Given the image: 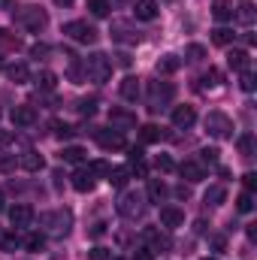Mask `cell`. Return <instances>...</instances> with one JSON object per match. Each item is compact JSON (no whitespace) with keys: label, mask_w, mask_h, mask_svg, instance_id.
<instances>
[{"label":"cell","mask_w":257,"mask_h":260,"mask_svg":"<svg viewBox=\"0 0 257 260\" xmlns=\"http://www.w3.org/2000/svg\"><path fill=\"white\" fill-rule=\"evenodd\" d=\"M0 46H3V49H12V52H15V49H21V40H18L15 34H9L6 27H0Z\"/></svg>","instance_id":"cell-37"},{"label":"cell","mask_w":257,"mask_h":260,"mask_svg":"<svg viewBox=\"0 0 257 260\" xmlns=\"http://www.w3.org/2000/svg\"><path fill=\"white\" fill-rule=\"evenodd\" d=\"M94 133V139L100 142V148H106V151H121V148H127V139H124V133L121 130H91Z\"/></svg>","instance_id":"cell-7"},{"label":"cell","mask_w":257,"mask_h":260,"mask_svg":"<svg viewBox=\"0 0 257 260\" xmlns=\"http://www.w3.org/2000/svg\"><path fill=\"white\" fill-rule=\"evenodd\" d=\"M233 18H239V24H245V27H251V24H254V18H257V9H254V3H251V0H245V3H239V6H236V12H233Z\"/></svg>","instance_id":"cell-21"},{"label":"cell","mask_w":257,"mask_h":260,"mask_svg":"<svg viewBox=\"0 0 257 260\" xmlns=\"http://www.w3.org/2000/svg\"><path fill=\"white\" fill-rule=\"evenodd\" d=\"M160 139H164V133H160L157 124H142L139 127V142L142 145H151V142H160Z\"/></svg>","instance_id":"cell-29"},{"label":"cell","mask_w":257,"mask_h":260,"mask_svg":"<svg viewBox=\"0 0 257 260\" xmlns=\"http://www.w3.org/2000/svg\"><path fill=\"white\" fill-rule=\"evenodd\" d=\"M194 121H197V112H194V106H176V109H173V124H176L179 130L194 127Z\"/></svg>","instance_id":"cell-18"},{"label":"cell","mask_w":257,"mask_h":260,"mask_svg":"<svg viewBox=\"0 0 257 260\" xmlns=\"http://www.w3.org/2000/svg\"><path fill=\"white\" fill-rule=\"evenodd\" d=\"M112 40L115 43H124V46H136L139 43V34L130 27L127 21H112Z\"/></svg>","instance_id":"cell-12"},{"label":"cell","mask_w":257,"mask_h":260,"mask_svg":"<svg viewBox=\"0 0 257 260\" xmlns=\"http://www.w3.org/2000/svg\"><path fill=\"white\" fill-rule=\"evenodd\" d=\"M200 160L209 164V167H215V164H218V148H203V151H200Z\"/></svg>","instance_id":"cell-45"},{"label":"cell","mask_w":257,"mask_h":260,"mask_svg":"<svg viewBox=\"0 0 257 260\" xmlns=\"http://www.w3.org/2000/svg\"><path fill=\"white\" fill-rule=\"evenodd\" d=\"M18 167H21L24 173H40V170L46 167V160H43V154H40V151L27 148V151H21V154H18Z\"/></svg>","instance_id":"cell-13"},{"label":"cell","mask_w":257,"mask_h":260,"mask_svg":"<svg viewBox=\"0 0 257 260\" xmlns=\"http://www.w3.org/2000/svg\"><path fill=\"white\" fill-rule=\"evenodd\" d=\"M203 200H206V206H221V203L227 200V188H224V185H212Z\"/></svg>","instance_id":"cell-31"},{"label":"cell","mask_w":257,"mask_h":260,"mask_svg":"<svg viewBox=\"0 0 257 260\" xmlns=\"http://www.w3.org/2000/svg\"><path fill=\"white\" fill-rule=\"evenodd\" d=\"M79 130L73 127V124H64V121H55V136L61 139V142H67V139H73Z\"/></svg>","instance_id":"cell-39"},{"label":"cell","mask_w":257,"mask_h":260,"mask_svg":"<svg viewBox=\"0 0 257 260\" xmlns=\"http://www.w3.org/2000/svg\"><path fill=\"white\" fill-rule=\"evenodd\" d=\"M3 70H6L9 82H15V85L30 82V70H27V64H9V67H3Z\"/></svg>","instance_id":"cell-22"},{"label":"cell","mask_w":257,"mask_h":260,"mask_svg":"<svg viewBox=\"0 0 257 260\" xmlns=\"http://www.w3.org/2000/svg\"><path fill=\"white\" fill-rule=\"evenodd\" d=\"M118 215L127 218V221H136L145 215V197L136 194V191H124L121 200H118Z\"/></svg>","instance_id":"cell-4"},{"label":"cell","mask_w":257,"mask_h":260,"mask_svg":"<svg viewBox=\"0 0 257 260\" xmlns=\"http://www.w3.org/2000/svg\"><path fill=\"white\" fill-rule=\"evenodd\" d=\"M173 94H176V88L170 85V82H148V112H160L170 100H173Z\"/></svg>","instance_id":"cell-3"},{"label":"cell","mask_w":257,"mask_h":260,"mask_svg":"<svg viewBox=\"0 0 257 260\" xmlns=\"http://www.w3.org/2000/svg\"><path fill=\"white\" fill-rule=\"evenodd\" d=\"M55 3H58V6H70V3H73V0H55Z\"/></svg>","instance_id":"cell-60"},{"label":"cell","mask_w":257,"mask_h":260,"mask_svg":"<svg viewBox=\"0 0 257 260\" xmlns=\"http://www.w3.org/2000/svg\"><path fill=\"white\" fill-rule=\"evenodd\" d=\"M3 67H6V64H3V61H0V70H3Z\"/></svg>","instance_id":"cell-63"},{"label":"cell","mask_w":257,"mask_h":260,"mask_svg":"<svg viewBox=\"0 0 257 260\" xmlns=\"http://www.w3.org/2000/svg\"><path fill=\"white\" fill-rule=\"evenodd\" d=\"M136 18L154 21V18H157V3H154V0H136Z\"/></svg>","instance_id":"cell-24"},{"label":"cell","mask_w":257,"mask_h":260,"mask_svg":"<svg viewBox=\"0 0 257 260\" xmlns=\"http://www.w3.org/2000/svg\"><path fill=\"white\" fill-rule=\"evenodd\" d=\"M15 167H18V157H9V154L0 157V173H12Z\"/></svg>","instance_id":"cell-50"},{"label":"cell","mask_w":257,"mask_h":260,"mask_svg":"<svg viewBox=\"0 0 257 260\" xmlns=\"http://www.w3.org/2000/svg\"><path fill=\"white\" fill-rule=\"evenodd\" d=\"M79 112H82L85 118H91V115L97 112V100H82V103H79Z\"/></svg>","instance_id":"cell-47"},{"label":"cell","mask_w":257,"mask_h":260,"mask_svg":"<svg viewBox=\"0 0 257 260\" xmlns=\"http://www.w3.org/2000/svg\"><path fill=\"white\" fill-rule=\"evenodd\" d=\"M209 248H212V251H224V248H227V236H221V233L209 236Z\"/></svg>","instance_id":"cell-46"},{"label":"cell","mask_w":257,"mask_h":260,"mask_svg":"<svg viewBox=\"0 0 257 260\" xmlns=\"http://www.w3.org/2000/svg\"><path fill=\"white\" fill-rule=\"evenodd\" d=\"M167 197H170V188L160 179H148V200L151 203H164Z\"/></svg>","instance_id":"cell-25"},{"label":"cell","mask_w":257,"mask_h":260,"mask_svg":"<svg viewBox=\"0 0 257 260\" xmlns=\"http://www.w3.org/2000/svg\"><path fill=\"white\" fill-rule=\"evenodd\" d=\"M179 67H182V61H179L176 55H164V58H157L154 70H157V76H170V73H176Z\"/></svg>","instance_id":"cell-26"},{"label":"cell","mask_w":257,"mask_h":260,"mask_svg":"<svg viewBox=\"0 0 257 260\" xmlns=\"http://www.w3.org/2000/svg\"><path fill=\"white\" fill-rule=\"evenodd\" d=\"M21 245V239H18V233L12 230V233H0V251H15Z\"/></svg>","instance_id":"cell-35"},{"label":"cell","mask_w":257,"mask_h":260,"mask_svg":"<svg viewBox=\"0 0 257 260\" xmlns=\"http://www.w3.org/2000/svg\"><path fill=\"white\" fill-rule=\"evenodd\" d=\"M109 121H112V127H121V130L136 127V115L127 112V109H121V106H112L109 109Z\"/></svg>","instance_id":"cell-16"},{"label":"cell","mask_w":257,"mask_h":260,"mask_svg":"<svg viewBox=\"0 0 257 260\" xmlns=\"http://www.w3.org/2000/svg\"><path fill=\"white\" fill-rule=\"evenodd\" d=\"M43 245H46V236H43V233H30V236L24 239V248H27V251H40Z\"/></svg>","instance_id":"cell-41"},{"label":"cell","mask_w":257,"mask_h":260,"mask_svg":"<svg viewBox=\"0 0 257 260\" xmlns=\"http://www.w3.org/2000/svg\"><path fill=\"white\" fill-rule=\"evenodd\" d=\"M15 21H18L24 30L40 34V30L49 24V15H46V9H40V6H21V9L15 12Z\"/></svg>","instance_id":"cell-2"},{"label":"cell","mask_w":257,"mask_h":260,"mask_svg":"<svg viewBox=\"0 0 257 260\" xmlns=\"http://www.w3.org/2000/svg\"><path fill=\"white\" fill-rule=\"evenodd\" d=\"M203 88H218L221 85V70H215V67H209V73H203Z\"/></svg>","instance_id":"cell-38"},{"label":"cell","mask_w":257,"mask_h":260,"mask_svg":"<svg viewBox=\"0 0 257 260\" xmlns=\"http://www.w3.org/2000/svg\"><path fill=\"white\" fill-rule=\"evenodd\" d=\"M85 157H88V151L82 145H64V151H61V160L64 164H82Z\"/></svg>","instance_id":"cell-28"},{"label":"cell","mask_w":257,"mask_h":260,"mask_svg":"<svg viewBox=\"0 0 257 260\" xmlns=\"http://www.w3.org/2000/svg\"><path fill=\"white\" fill-rule=\"evenodd\" d=\"M233 40H236V34H233L230 27H215V30H212V43H215V46H230Z\"/></svg>","instance_id":"cell-32"},{"label":"cell","mask_w":257,"mask_h":260,"mask_svg":"<svg viewBox=\"0 0 257 260\" xmlns=\"http://www.w3.org/2000/svg\"><path fill=\"white\" fill-rule=\"evenodd\" d=\"M130 0H109V6H127Z\"/></svg>","instance_id":"cell-59"},{"label":"cell","mask_w":257,"mask_h":260,"mask_svg":"<svg viewBox=\"0 0 257 260\" xmlns=\"http://www.w3.org/2000/svg\"><path fill=\"white\" fill-rule=\"evenodd\" d=\"M245 233H248V239L254 242V239H257V224H248V227H245Z\"/></svg>","instance_id":"cell-56"},{"label":"cell","mask_w":257,"mask_h":260,"mask_svg":"<svg viewBox=\"0 0 257 260\" xmlns=\"http://www.w3.org/2000/svg\"><path fill=\"white\" fill-rule=\"evenodd\" d=\"M176 197H182V200H188V197H191V188H188V185H179V188H176Z\"/></svg>","instance_id":"cell-55"},{"label":"cell","mask_w":257,"mask_h":260,"mask_svg":"<svg viewBox=\"0 0 257 260\" xmlns=\"http://www.w3.org/2000/svg\"><path fill=\"white\" fill-rule=\"evenodd\" d=\"M227 67H230V70H236V73H245V70H251L248 49H230V52H227Z\"/></svg>","instance_id":"cell-15"},{"label":"cell","mask_w":257,"mask_h":260,"mask_svg":"<svg viewBox=\"0 0 257 260\" xmlns=\"http://www.w3.org/2000/svg\"><path fill=\"white\" fill-rule=\"evenodd\" d=\"M0 6H9V0H0Z\"/></svg>","instance_id":"cell-61"},{"label":"cell","mask_w":257,"mask_h":260,"mask_svg":"<svg viewBox=\"0 0 257 260\" xmlns=\"http://www.w3.org/2000/svg\"><path fill=\"white\" fill-rule=\"evenodd\" d=\"M0 209H3V194H0Z\"/></svg>","instance_id":"cell-62"},{"label":"cell","mask_w":257,"mask_h":260,"mask_svg":"<svg viewBox=\"0 0 257 260\" xmlns=\"http://www.w3.org/2000/svg\"><path fill=\"white\" fill-rule=\"evenodd\" d=\"M85 76H88L94 85L109 82V76H112V61H109V55H103V52L88 55V58H85Z\"/></svg>","instance_id":"cell-1"},{"label":"cell","mask_w":257,"mask_h":260,"mask_svg":"<svg viewBox=\"0 0 257 260\" xmlns=\"http://www.w3.org/2000/svg\"><path fill=\"white\" fill-rule=\"evenodd\" d=\"M70 82H76V85H82V82H88V76H85V64H79L76 58L70 61Z\"/></svg>","instance_id":"cell-36"},{"label":"cell","mask_w":257,"mask_h":260,"mask_svg":"<svg viewBox=\"0 0 257 260\" xmlns=\"http://www.w3.org/2000/svg\"><path fill=\"white\" fill-rule=\"evenodd\" d=\"M112 58H115V64H118V67H124V70H127V67L133 64V58H130L127 52H118V55H112Z\"/></svg>","instance_id":"cell-54"},{"label":"cell","mask_w":257,"mask_h":260,"mask_svg":"<svg viewBox=\"0 0 257 260\" xmlns=\"http://www.w3.org/2000/svg\"><path fill=\"white\" fill-rule=\"evenodd\" d=\"M179 176L182 179H188V182H203L206 179V170H203V164H197V160H185L182 167H179Z\"/></svg>","instance_id":"cell-20"},{"label":"cell","mask_w":257,"mask_h":260,"mask_svg":"<svg viewBox=\"0 0 257 260\" xmlns=\"http://www.w3.org/2000/svg\"><path fill=\"white\" fill-rule=\"evenodd\" d=\"M109 0H88V12L94 15V18H106L109 15Z\"/></svg>","instance_id":"cell-33"},{"label":"cell","mask_w":257,"mask_h":260,"mask_svg":"<svg viewBox=\"0 0 257 260\" xmlns=\"http://www.w3.org/2000/svg\"><path fill=\"white\" fill-rule=\"evenodd\" d=\"M64 34L70 37V40H76V43H82V46H94L97 40H100V34L88 24V21H67L64 24Z\"/></svg>","instance_id":"cell-5"},{"label":"cell","mask_w":257,"mask_h":260,"mask_svg":"<svg viewBox=\"0 0 257 260\" xmlns=\"http://www.w3.org/2000/svg\"><path fill=\"white\" fill-rule=\"evenodd\" d=\"M185 55H188L191 61H203V58H206V46H200V43H191V46L185 49Z\"/></svg>","instance_id":"cell-44"},{"label":"cell","mask_w":257,"mask_h":260,"mask_svg":"<svg viewBox=\"0 0 257 260\" xmlns=\"http://www.w3.org/2000/svg\"><path fill=\"white\" fill-rule=\"evenodd\" d=\"M103 227H106V224H94V230H91V236H103V233H106Z\"/></svg>","instance_id":"cell-58"},{"label":"cell","mask_w":257,"mask_h":260,"mask_svg":"<svg viewBox=\"0 0 257 260\" xmlns=\"http://www.w3.org/2000/svg\"><path fill=\"white\" fill-rule=\"evenodd\" d=\"M236 145H239L242 157H254V154H257V139L251 136V133H242V136L236 139Z\"/></svg>","instance_id":"cell-30"},{"label":"cell","mask_w":257,"mask_h":260,"mask_svg":"<svg viewBox=\"0 0 257 260\" xmlns=\"http://www.w3.org/2000/svg\"><path fill=\"white\" fill-rule=\"evenodd\" d=\"M30 55H34V58H46V55H49V46H46V43H37V46H30Z\"/></svg>","instance_id":"cell-53"},{"label":"cell","mask_w":257,"mask_h":260,"mask_svg":"<svg viewBox=\"0 0 257 260\" xmlns=\"http://www.w3.org/2000/svg\"><path fill=\"white\" fill-rule=\"evenodd\" d=\"M37 82H40V91H55V85H58V76H55L52 70H43V73L37 76Z\"/></svg>","instance_id":"cell-34"},{"label":"cell","mask_w":257,"mask_h":260,"mask_svg":"<svg viewBox=\"0 0 257 260\" xmlns=\"http://www.w3.org/2000/svg\"><path fill=\"white\" fill-rule=\"evenodd\" d=\"M160 224H164L167 230H176V227L185 224V212L176 209V206H164V209H160Z\"/></svg>","instance_id":"cell-17"},{"label":"cell","mask_w":257,"mask_h":260,"mask_svg":"<svg viewBox=\"0 0 257 260\" xmlns=\"http://www.w3.org/2000/svg\"><path fill=\"white\" fill-rule=\"evenodd\" d=\"M203 124H206V133L215 136V139H230V136H233V121H230V115H224V112H209Z\"/></svg>","instance_id":"cell-6"},{"label":"cell","mask_w":257,"mask_h":260,"mask_svg":"<svg viewBox=\"0 0 257 260\" xmlns=\"http://www.w3.org/2000/svg\"><path fill=\"white\" fill-rule=\"evenodd\" d=\"M70 179H73V188H76L79 194H88V191H94V185H97V182H94V173H91V167H79V170H76Z\"/></svg>","instance_id":"cell-11"},{"label":"cell","mask_w":257,"mask_h":260,"mask_svg":"<svg viewBox=\"0 0 257 260\" xmlns=\"http://www.w3.org/2000/svg\"><path fill=\"white\" fill-rule=\"evenodd\" d=\"M130 176H136V179H145V176H148V167H145V160H142V157L130 160Z\"/></svg>","instance_id":"cell-42"},{"label":"cell","mask_w":257,"mask_h":260,"mask_svg":"<svg viewBox=\"0 0 257 260\" xmlns=\"http://www.w3.org/2000/svg\"><path fill=\"white\" fill-rule=\"evenodd\" d=\"M106 179H109V185H112V188H124V185L130 182V170H127V167H115V170L109 167Z\"/></svg>","instance_id":"cell-27"},{"label":"cell","mask_w":257,"mask_h":260,"mask_svg":"<svg viewBox=\"0 0 257 260\" xmlns=\"http://www.w3.org/2000/svg\"><path fill=\"white\" fill-rule=\"evenodd\" d=\"M236 209L239 212H251L254 209V194L251 191H242V194L236 197Z\"/></svg>","instance_id":"cell-40"},{"label":"cell","mask_w":257,"mask_h":260,"mask_svg":"<svg viewBox=\"0 0 257 260\" xmlns=\"http://www.w3.org/2000/svg\"><path fill=\"white\" fill-rule=\"evenodd\" d=\"M206 260H215V257H206Z\"/></svg>","instance_id":"cell-64"},{"label":"cell","mask_w":257,"mask_h":260,"mask_svg":"<svg viewBox=\"0 0 257 260\" xmlns=\"http://www.w3.org/2000/svg\"><path fill=\"white\" fill-rule=\"evenodd\" d=\"M239 85H242V91H248V94H251V91H254V73H251V70H245Z\"/></svg>","instance_id":"cell-49"},{"label":"cell","mask_w":257,"mask_h":260,"mask_svg":"<svg viewBox=\"0 0 257 260\" xmlns=\"http://www.w3.org/2000/svg\"><path fill=\"white\" fill-rule=\"evenodd\" d=\"M154 167H157L160 173H173V170H176V164H173V157H170V154H157Z\"/></svg>","instance_id":"cell-43"},{"label":"cell","mask_w":257,"mask_h":260,"mask_svg":"<svg viewBox=\"0 0 257 260\" xmlns=\"http://www.w3.org/2000/svg\"><path fill=\"white\" fill-rule=\"evenodd\" d=\"M9 221H12L15 230H24V227L34 224V209H30L27 203H15V206L9 209Z\"/></svg>","instance_id":"cell-9"},{"label":"cell","mask_w":257,"mask_h":260,"mask_svg":"<svg viewBox=\"0 0 257 260\" xmlns=\"http://www.w3.org/2000/svg\"><path fill=\"white\" fill-rule=\"evenodd\" d=\"M151 257H154V254H151L148 248H142V251H139V254H136V257H133V260H151Z\"/></svg>","instance_id":"cell-57"},{"label":"cell","mask_w":257,"mask_h":260,"mask_svg":"<svg viewBox=\"0 0 257 260\" xmlns=\"http://www.w3.org/2000/svg\"><path fill=\"white\" fill-rule=\"evenodd\" d=\"M242 185H245V191H251V194H254V191H257V176H254V173H245V176H242Z\"/></svg>","instance_id":"cell-51"},{"label":"cell","mask_w":257,"mask_h":260,"mask_svg":"<svg viewBox=\"0 0 257 260\" xmlns=\"http://www.w3.org/2000/svg\"><path fill=\"white\" fill-rule=\"evenodd\" d=\"M142 239H145V245H148L151 254H154V251H170V248H173V239H170L167 233L154 230V227H148V230L142 233Z\"/></svg>","instance_id":"cell-10"},{"label":"cell","mask_w":257,"mask_h":260,"mask_svg":"<svg viewBox=\"0 0 257 260\" xmlns=\"http://www.w3.org/2000/svg\"><path fill=\"white\" fill-rule=\"evenodd\" d=\"M43 224H46L52 233H58V236H67V233H70V224H73V215H70L67 209H58V212H46V215H43Z\"/></svg>","instance_id":"cell-8"},{"label":"cell","mask_w":257,"mask_h":260,"mask_svg":"<svg viewBox=\"0 0 257 260\" xmlns=\"http://www.w3.org/2000/svg\"><path fill=\"white\" fill-rule=\"evenodd\" d=\"M91 173H94V176H106V173H109V164H106V160H94V164H91Z\"/></svg>","instance_id":"cell-52"},{"label":"cell","mask_w":257,"mask_h":260,"mask_svg":"<svg viewBox=\"0 0 257 260\" xmlns=\"http://www.w3.org/2000/svg\"><path fill=\"white\" fill-rule=\"evenodd\" d=\"M88 260H112V251L109 248H91L88 251Z\"/></svg>","instance_id":"cell-48"},{"label":"cell","mask_w":257,"mask_h":260,"mask_svg":"<svg viewBox=\"0 0 257 260\" xmlns=\"http://www.w3.org/2000/svg\"><path fill=\"white\" fill-rule=\"evenodd\" d=\"M121 97H124L127 103H136V100L142 97V85H139L136 76H124V79H121Z\"/></svg>","instance_id":"cell-19"},{"label":"cell","mask_w":257,"mask_h":260,"mask_svg":"<svg viewBox=\"0 0 257 260\" xmlns=\"http://www.w3.org/2000/svg\"><path fill=\"white\" fill-rule=\"evenodd\" d=\"M233 12H236V6L230 0H215V6H212L215 21H233Z\"/></svg>","instance_id":"cell-23"},{"label":"cell","mask_w":257,"mask_h":260,"mask_svg":"<svg viewBox=\"0 0 257 260\" xmlns=\"http://www.w3.org/2000/svg\"><path fill=\"white\" fill-rule=\"evenodd\" d=\"M9 118H12L15 127H34L37 124V109L34 106H15Z\"/></svg>","instance_id":"cell-14"}]
</instances>
